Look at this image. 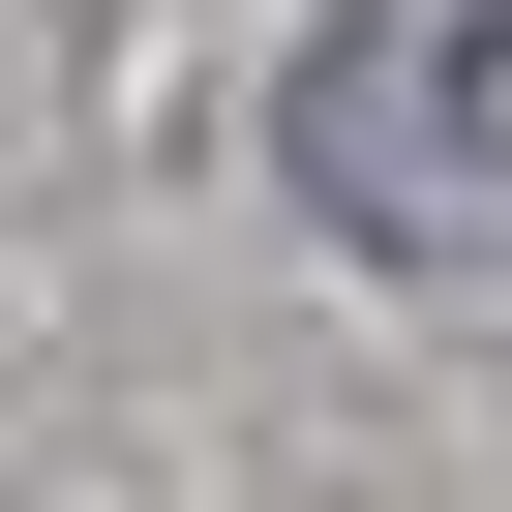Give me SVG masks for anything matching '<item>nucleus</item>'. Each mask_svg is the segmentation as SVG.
<instances>
[{
    "mask_svg": "<svg viewBox=\"0 0 512 512\" xmlns=\"http://www.w3.org/2000/svg\"><path fill=\"white\" fill-rule=\"evenodd\" d=\"M302 151H332L362 241H512V0H392V31H332Z\"/></svg>",
    "mask_w": 512,
    "mask_h": 512,
    "instance_id": "1",
    "label": "nucleus"
}]
</instances>
